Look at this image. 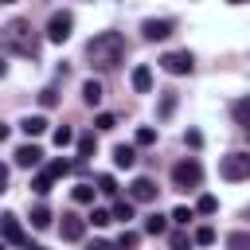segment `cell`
<instances>
[{
	"label": "cell",
	"instance_id": "1",
	"mask_svg": "<svg viewBox=\"0 0 250 250\" xmlns=\"http://www.w3.org/2000/svg\"><path fill=\"white\" fill-rule=\"evenodd\" d=\"M86 59H90L94 70H113L125 59V35L121 31H98L86 43Z\"/></svg>",
	"mask_w": 250,
	"mask_h": 250
},
{
	"label": "cell",
	"instance_id": "2",
	"mask_svg": "<svg viewBox=\"0 0 250 250\" xmlns=\"http://www.w3.org/2000/svg\"><path fill=\"white\" fill-rule=\"evenodd\" d=\"M0 43H4L8 51L23 55V59H35V55H39V39L31 35V23H27V20L4 23V27H0Z\"/></svg>",
	"mask_w": 250,
	"mask_h": 250
},
{
	"label": "cell",
	"instance_id": "3",
	"mask_svg": "<svg viewBox=\"0 0 250 250\" xmlns=\"http://www.w3.org/2000/svg\"><path fill=\"white\" fill-rule=\"evenodd\" d=\"M172 184H176L180 191H191V188H199V184H203V168H199V160H195V156L180 160V164L172 168Z\"/></svg>",
	"mask_w": 250,
	"mask_h": 250
},
{
	"label": "cell",
	"instance_id": "4",
	"mask_svg": "<svg viewBox=\"0 0 250 250\" xmlns=\"http://www.w3.org/2000/svg\"><path fill=\"white\" fill-rule=\"evenodd\" d=\"M219 176L223 180H250V152H230V156H223V164H219Z\"/></svg>",
	"mask_w": 250,
	"mask_h": 250
},
{
	"label": "cell",
	"instance_id": "5",
	"mask_svg": "<svg viewBox=\"0 0 250 250\" xmlns=\"http://www.w3.org/2000/svg\"><path fill=\"white\" fill-rule=\"evenodd\" d=\"M70 27H74V16H70V12H51V20H47V39H51V43H66V39H70Z\"/></svg>",
	"mask_w": 250,
	"mask_h": 250
},
{
	"label": "cell",
	"instance_id": "6",
	"mask_svg": "<svg viewBox=\"0 0 250 250\" xmlns=\"http://www.w3.org/2000/svg\"><path fill=\"white\" fill-rule=\"evenodd\" d=\"M160 66L168 74H191L195 59H191V51H168V55H160Z\"/></svg>",
	"mask_w": 250,
	"mask_h": 250
},
{
	"label": "cell",
	"instance_id": "7",
	"mask_svg": "<svg viewBox=\"0 0 250 250\" xmlns=\"http://www.w3.org/2000/svg\"><path fill=\"white\" fill-rule=\"evenodd\" d=\"M129 199H133V203H152V199H156V184H152L148 176H137V180L129 184Z\"/></svg>",
	"mask_w": 250,
	"mask_h": 250
},
{
	"label": "cell",
	"instance_id": "8",
	"mask_svg": "<svg viewBox=\"0 0 250 250\" xmlns=\"http://www.w3.org/2000/svg\"><path fill=\"white\" fill-rule=\"evenodd\" d=\"M0 238H4V242L23 246V227H20V219H16L12 211H4V215H0Z\"/></svg>",
	"mask_w": 250,
	"mask_h": 250
},
{
	"label": "cell",
	"instance_id": "9",
	"mask_svg": "<svg viewBox=\"0 0 250 250\" xmlns=\"http://www.w3.org/2000/svg\"><path fill=\"white\" fill-rule=\"evenodd\" d=\"M141 35L152 39V43H156V39H168V35H172V20H145V23H141Z\"/></svg>",
	"mask_w": 250,
	"mask_h": 250
},
{
	"label": "cell",
	"instance_id": "10",
	"mask_svg": "<svg viewBox=\"0 0 250 250\" xmlns=\"http://www.w3.org/2000/svg\"><path fill=\"white\" fill-rule=\"evenodd\" d=\"M59 230H62L66 242H78V238L86 234V219H78V215H62V227H59Z\"/></svg>",
	"mask_w": 250,
	"mask_h": 250
},
{
	"label": "cell",
	"instance_id": "11",
	"mask_svg": "<svg viewBox=\"0 0 250 250\" xmlns=\"http://www.w3.org/2000/svg\"><path fill=\"white\" fill-rule=\"evenodd\" d=\"M39 160H43V148H39V145H20V148H16V164H20V168H35Z\"/></svg>",
	"mask_w": 250,
	"mask_h": 250
},
{
	"label": "cell",
	"instance_id": "12",
	"mask_svg": "<svg viewBox=\"0 0 250 250\" xmlns=\"http://www.w3.org/2000/svg\"><path fill=\"white\" fill-rule=\"evenodd\" d=\"M129 82H133V90H137V94H148V90H152V70H148V66H133Z\"/></svg>",
	"mask_w": 250,
	"mask_h": 250
},
{
	"label": "cell",
	"instance_id": "13",
	"mask_svg": "<svg viewBox=\"0 0 250 250\" xmlns=\"http://www.w3.org/2000/svg\"><path fill=\"white\" fill-rule=\"evenodd\" d=\"M102 98H105L102 82H98V78H86V82H82V102H86V105H98Z\"/></svg>",
	"mask_w": 250,
	"mask_h": 250
},
{
	"label": "cell",
	"instance_id": "14",
	"mask_svg": "<svg viewBox=\"0 0 250 250\" xmlns=\"http://www.w3.org/2000/svg\"><path fill=\"white\" fill-rule=\"evenodd\" d=\"M113 164L117 168H133L137 164V148L133 145H113Z\"/></svg>",
	"mask_w": 250,
	"mask_h": 250
},
{
	"label": "cell",
	"instance_id": "15",
	"mask_svg": "<svg viewBox=\"0 0 250 250\" xmlns=\"http://www.w3.org/2000/svg\"><path fill=\"white\" fill-rule=\"evenodd\" d=\"M20 129H23L27 137H39V133H47V117H43V113H31V117L20 121Z\"/></svg>",
	"mask_w": 250,
	"mask_h": 250
},
{
	"label": "cell",
	"instance_id": "16",
	"mask_svg": "<svg viewBox=\"0 0 250 250\" xmlns=\"http://www.w3.org/2000/svg\"><path fill=\"white\" fill-rule=\"evenodd\" d=\"M227 250H250V230H230L227 234Z\"/></svg>",
	"mask_w": 250,
	"mask_h": 250
},
{
	"label": "cell",
	"instance_id": "17",
	"mask_svg": "<svg viewBox=\"0 0 250 250\" xmlns=\"http://www.w3.org/2000/svg\"><path fill=\"white\" fill-rule=\"evenodd\" d=\"M234 121L250 133V98H238V102H234Z\"/></svg>",
	"mask_w": 250,
	"mask_h": 250
},
{
	"label": "cell",
	"instance_id": "18",
	"mask_svg": "<svg viewBox=\"0 0 250 250\" xmlns=\"http://www.w3.org/2000/svg\"><path fill=\"white\" fill-rule=\"evenodd\" d=\"M137 242H141V234H137V230H121V234H117V242H113V250H137Z\"/></svg>",
	"mask_w": 250,
	"mask_h": 250
},
{
	"label": "cell",
	"instance_id": "19",
	"mask_svg": "<svg viewBox=\"0 0 250 250\" xmlns=\"http://www.w3.org/2000/svg\"><path fill=\"white\" fill-rule=\"evenodd\" d=\"M164 230H168V219L164 215H148L145 219V234H164Z\"/></svg>",
	"mask_w": 250,
	"mask_h": 250
},
{
	"label": "cell",
	"instance_id": "20",
	"mask_svg": "<svg viewBox=\"0 0 250 250\" xmlns=\"http://www.w3.org/2000/svg\"><path fill=\"white\" fill-rule=\"evenodd\" d=\"M94 148H98V141H94V133H82V137H78V156L86 160V156H94Z\"/></svg>",
	"mask_w": 250,
	"mask_h": 250
},
{
	"label": "cell",
	"instance_id": "21",
	"mask_svg": "<svg viewBox=\"0 0 250 250\" xmlns=\"http://www.w3.org/2000/svg\"><path fill=\"white\" fill-rule=\"evenodd\" d=\"M113 219L129 223V219H133V199H117V203H113Z\"/></svg>",
	"mask_w": 250,
	"mask_h": 250
},
{
	"label": "cell",
	"instance_id": "22",
	"mask_svg": "<svg viewBox=\"0 0 250 250\" xmlns=\"http://www.w3.org/2000/svg\"><path fill=\"white\" fill-rule=\"evenodd\" d=\"M51 184H55V180H51L47 172H39V176L31 180V191H35V195H47V191H51Z\"/></svg>",
	"mask_w": 250,
	"mask_h": 250
},
{
	"label": "cell",
	"instance_id": "23",
	"mask_svg": "<svg viewBox=\"0 0 250 250\" xmlns=\"http://www.w3.org/2000/svg\"><path fill=\"white\" fill-rule=\"evenodd\" d=\"M195 211H199V215H215V211H219V199H215V195H199Z\"/></svg>",
	"mask_w": 250,
	"mask_h": 250
},
{
	"label": "cell",
	"instance_id": "24",
	"mask_svg": "<svg viewBox=\"0 0 250 250\" xmlns=\"http://www.w3.org/2000/svg\"><path fill=\"white\" fill-rule=\"evenodd\" d=\"M31 227H35V230L51 227V211H47V207H35V211H31Z\"/></svg>",
	"mask_w": 250,
	"mask_h": 250
},
{
	"label": "cell",
	"instance_id": "25",
	"mask_svg": "<svg viewBox=\"0 0 250 250\" xmlns=\"http://www.w3.org/2000/svg\"><path fill=\"white\" fill-rule=\"evenodd\" d=\"M90 223H94V227H109V223H113V211H105V207H94V211H90Z\"/></svg>",
	"mask_w": 250,
	"mask_h": 250
},
{
	"label": "cell",
	"instance_id": "26",
	"mask_svg": "<svg viewBox=\"0 0 250 250\" xmlns=\"http://www.w3.org/2000/svg\"><path fill=\"white\" fill-rule=\"evenodd\" d=\"M191 242H195V246H211V242H215V230H211V227H199V230L191 234Z\"/></svg>",
	"mask_w": 250,
	"mask_h": 250
},
{
	"label": "cell",
	"instance_id": "27",
	"mask_svg": "<svg viewBox=\"0 0 250 250\" xmlns=\"http://www.w3.org/2000/svg\"><path fill=\"white\" fill-rule=\"evenodd\" d=\"M137 145H156V129L152 125H141L137 129Z\"/></svg>",
	"mask_w": 250,
	"mask_h": 250
},
{
	"label": "cell",
	"instance_id": "28",
	"mask_svg": "<svg viewBox=\"0 0 250 250\" xmlns=\"http://www.w3.org/2000/svg\"><path fill=\"white\" fill-rule=\"evenodd\" d=\"M74 203H94V188L90 184H78L74 188Z\"/></svg>",
	"mask_w": 250,
	"mask_h": 250
},
{
	"label": "cell",
	"instance_id": "29",
	"mask_svg": "<svg viewBox=\"0 0 250 250\" xmlns=\"http://www.w3.org/2000/svg\"><path fill=\"white\" fill-rule=\"evenodd\" d=\"M168 242H172V250H188V246H191V234H184V230H172V238H168Z\"/></svg>",
	"mask_w": 250,
	"mask_h": 250
},
{
	"label": "cell",
	"instance_id": "30",
	"mask_svg": "<svg viewBox=\"0 0 250 250\" xmlns=\"http://www.w3.org/2000/svg\"><path fill=\"white\" fill-rule=\"evenodd\" d=\"M94 125H98L102 133H109V129L117 125V117H113V113H98V117H94Z\"/></svg>",
	"mask_w": 250,
	"mask_h": 250
},
{
	"label": "cell",
	"instance_id": "31",
	"mask_svg": "<svg viewBox=\"0 0 250 250\" xmlns=\"http://www.w3.org/2000/svg\"><path fill=\"white\" fill-rule=\"evenodd\" d=\"M70 141H74V133H70L66 125H59V129H55V145H59V148H66Z\"/></svg>",
	"mask_w": 250,
	"mask_h": 250
},
{
	"label": "cell",
	"instance_id": "32",
	"mask_svg": "<svg viewBox=\"0 0 250 250\" xmlns=\"http://www.w3.org/2000/svg\"><path fill=\"white\" fill-rule=\"evenodd\" d=\"M55 102H59V94H55L51 86H47V90H39V105H43V109H51Z\"/></svg>",
	"mask_w": 250,
	"mask_h": 250
},
{
	"label": "cell",
	"instance_id": "33",
	"mask_svg": "<svg viewBox=\"0 0 250 250\" xmlns=\"http://www.w3.org/2000/svg\"><path fill=\"white\" fill-rule=\"evenodd\" d=\"M66 172H70V164H66V160H51V168H47V176H51V180H55V176H66Z\"/></svg>",
	"mask_w": 250,
	"mask_h": 250
},
{
	"label": "cell",
	"instance_id": "34",
	"mask_svg": "<svg viewBox=\"0 0 250 250\" xmlns=\"http://www.w3.org/2000/svg\"><path fill=\"white\" fill-rule=\"evenodd\" d=\"M98 191H105V195H117V184H113V176H98Z\"/></svg>",
	"mask_w": 250,
	"mask_h": 250
},
{
	"label": "cell",
	"instance_id": "35",
	"mask_svg": "<svg viewBox=\"0 0 250 250\" xmlns=\"http://www.w3.org/2000/svg\"><path fill=\"white\" fill-rule=\"evenodd\" d=\"M176 109V94H164V102H160V117H168Z\"/></svg>",
	"mask_w": 250,
	"mask_h": 250
},
{
	"label": "cell",
	"instance_id": "36",
	"mask_svg": "<svg viewBox=\"0 0 250 250\" xmlns=\"http://www.w3.org/2000/svg\"><path fill=\"white\" fill-rule=\"evenodd\" d=\"M172 219H176V223H188V219H191V207H176Z\"/></svg>",
	"mask_w": 250,
	"mask_h": 250
},
{
	"label": "cell",
	"instance_id": "37",
	"mask_svg": "<svg viewBox=\"0 0 250 250\" xmlns=\"http://www.w3.org/2000/svg\"><path fill=\"white\" fill-rule=\"evenodd\" d=\"M184 141H188V145H191V148H199V145H203V133H195V129H191V133H188V137H184Z\"/></svg>",
	"mask_w": 250,
	"mask_h": 250
},
{
	"label": "cell",
	"instance_id": "38",
	"mask_svg": "<svg viewBox=\"0 0 250 250\" xmlns=\"http://www.w3.org/2000/svg\"><path fill=\"white\" fill-rule=\"evenodd\" d=\"M86 250H113V242H105V238H94Z\"/></svg>",
	"mask_w": 250,
	"mask_h": 250
},
{
	"label": "cell",
	"instance_id": "39",
	"mask_svg": "<svg viewBox=\"0 0 250 250\" xmlns=\"http://www.w3.org/2000/svg\"><path fill=\"white\" fill-rule=\"evenodd\" d=\"M4 184H8V168L0 164V191H4Z\"/></svg>",
	"mask_w": 250,
	"mask_h": 250
},
{
	"label": "cell",
	"instance_id": "40",
	"mask_svg": "<svg viewBox=\"0 0 250 250\" xmlns=\"http://www.w3.org/2000/svg\"><path fill=\"white\" fill-rule=\"evenodd\" d=\"M4 141H8V129H4V125H0V145H4Z\"/></svg>",
	"mask_w": 250,
	"mask_h": 250
},
{
	"label": "cell",
	"instance_id": "41",
	"mask_svg": "<svg viewBox=\"0 0 250 250\" xmlns=\"http://www.w3.org/2000/svg\"><path fill=\"white\" fill-rule=\"evenodd\" d=\"M4 70H8V66H4V55H0V78H4Z\"/></svg>",
	"mask_w": 250,
	"mask_h": 250
},
{
	"label": "cell",
	"instance_id": "42",
	"mask_svg": "<svg viewBox=\"0 0 250 250\" xmlns=\"http://www.w3.org/2000/svg\"><path fill=\"white\" fill-rule=\"evenodd\" d=\"M31 250H47V246H31Z\"/></svg>",
	"mask_w": 250,
	"mask_h": 250
},
{
	"label": "cell",
	"instance_id": "43",
	"mask_svg": "<svg viewBox=\"0 0 250 250\" xmlns=\"http://www.w3.org/2000/svg\"><path fill=\"white\" fill-rule=\"evenodd\" d=\"M246 219H250V207H246Z\"/></svg>",
	"mask_w": 250,
	"mask_h": 250
},
{
	"label": "cell",
	"instance_id": "44",
	"mask_svg": "<svg viewBox=\"0 0 250 250\" xmlns=\"http://www.w3.org/2000/svg\"><path fill=\"white\" fill-rule=\"evenodd\" d=\"M0 250H4V242H0Z\"/></svg>",
	"mask_w": 250,
	"mask_h": 250
}]
</instances>
